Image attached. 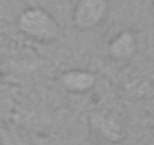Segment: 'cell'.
Masks as SVG:
<instances>
[{"label": "cell", "mask_w": 154, "mask_h": 145, "mask_svg": "<svg viewBox=\"0 0 154 145\" xmlns=\"http://www.w3.org/2000/svg\"><path fill=\"white\" fill-rule=\"evenodd\" d=\"M18 30L38 42H53L60 36L59 21L41 6H29L23 9L17 18Z\"/></svg>", "instance_id": "6da1fadb"}, {"label": "cell", "mask_w": 154, "mask_h": 145, "mask_svg": "<svg viewBox=\"0 0 154 145\" xmlns=\"http://www.w3.org/2000/svg\"><path fill=\"white\" fill-rule=\"evenodd\" d=\"M109 12V0H79L72 11V24L77 30L88 32L98 27Z\"/></svg>", "instance_id": "7a4b0ae2"}, {"label": "cell", "mask_w": 154, "mask_h": 145, "mask_svg": "<svg viewBox=\"0 0 154 145\" xmlns=\"http://www.w3.org/2000/svg\"><path fill=\"white\" fill-rule=\"evenodd\" d=\"M89 127L94 133V136L104 139L107 142L119 143L124 137V128L119 119L103 110H95L89 113Z\"/></svg>", "instance_id": "3957f363"}, {"label": "cell", "mask_w": 154, "mask_h": 145, "mask_svg": "<svg viewBox=\"0 0 154 145\" xmlns=\"http://www.w3.org/2000/svg\"><path fill=\"white\" fill-rule=\"evenodd\" d=\"M59 82H60L62 88H65L68 92L85 94L95 88L97 76L89 69L72 68V69H66L62 72L59 77Z\"/></svg>", "instance_id": "277c9868"}, {"label": "cell", "mask_w": 154, "mask_h": 145, "mask_svg": "<svg viewBox=\"0 0 154 145\" xmlns=\"http://www.w3.org/2000/svg\"><path fill=\"white\" fill-rule=\"evenodd\" d=\"M137 51V41L131 30L118 32L107 44V54L113 60H128Z\"/></svg>", "instance_id": "5b68a950"}, {"label": "cell", "mask_w": 154, "mask_h": 145, "mask_svg": "<svg viewBox=\"0 0 154 145\" xmlns=\"http://www.w3.org/2000/svg\"><path fill=\"white\" fill-rule=\"evenodd\" d=\"M83 145H118V143H113V142H107V140H104V139H100V137L94 136L92 139L86 140V142H85Z\"/></svg>", "instance_id": "8992f818"}]
</instances>
